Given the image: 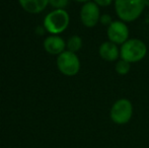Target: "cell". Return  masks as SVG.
Instances as JSON below:
<instances>
[{
  "instance_id": "1",
  "label": "cell",
  "mask_w": 149,
  "mask_h": 148,
  "mask_svg": "<svg viewBox=\"0 0 149 148\" xmlns=\"http://www.w3.org/2000/svg\"><path fill=\"white\" fill-rule=\"evenodd\" d=\"M115 11L120 20L132 22L140 17L144 8V0H114Z\"/></svg>"
},
{
  "instance_id": "2",
  "label": "cell",
  "mask_w": 149,
  "mask_h": 148,
  "mask_svg": "<svg viewBox=\"0 0 149 148\" xmlns=\"http://www.w3.org/2000/svg\"><path fill=\"white\" fill-rule=\"evenodd\" d=\"M147 55V47L143 41L139 39H129L120 48L121 59L129 63H137L143 60Z\"/></svg>"
},
{
  "instance_id": "3",
  "label": "cell",
  "mask_w": 149,
  "mask_h": 148,
  "mask_svg": "<svg viewBox=\"0 0 149 148\" xmlns=\"http://www.w3.org/2000/svg\"><path fill=\"white\" fill-rule=\"evenodd\" d=\"M70 17L65 9H55L50 12L44 19V26L50 34L56 35L63 33L69 26Z\"/></svg>"
},
{
  "instance_id": "4",
  "label": "cell",
  "mask_w": 149,
  "mask_h": 148,
  "mask_svg": "<svg viewBox=\"0 0 149 148\" xmlns=\"http://www.w3.org/2000/svg\"><path fill=\"white\" fill-rule=\"evenodd\" d=\"M133 116V105L128 99H120L111 108V120L117 125H125Z\"/></svg>"
},
{
  "instance_id": "5",
  "label": "cell",
  "mask_w": 149,
  "mask_h": 148,
  "mask_svg": "<svg viewBox=\"0 0 149 148\" xmlns=\"http://www.w3.org/2000/svg\"><path fill=\"white\" fill-rule=\"evenodd\" d=\"M57 67L62 74L66 76H74L80 70V61L76 54L67 50L58 55Z\"/></svg>"
},
{
  "instance_id": "6",
  "label": "cell",
  "mask_w": 149,
  "mask_h": 148,
  "mask_svg": "<svg viewBox=\"0 0 149 148\" xmlns=\"http://www.w3.org/2000/svg\"><path fill=\"white\" fill-rule=\"evenodd\" d=\"M108 39L116 45H123L129 40V28L122 20H114L108 26Z\"/></svg>"
},
{
  "instance_id": "7",
  "label": "cell",
  "mask_w": 149,
  "mask_h": 148,
  "mask_svg": "<svg viewBox=\"0 0 149 148\" xmlns=\"http://www.w3.org/2000/svg\"><path fill=\"white\" fill-rule=\"evenodd\" d=\"M100 6L93 1H88L83 4L80 9V20L86 28H94L100 19Z\"/></svg>"
},
{
  "instance_id": "8",
  "label": "cell",
  "mask_w": 149,
  "mask_h": 148,
  "mask_svg": "<svg viewBox=\"0 0 149 148\" xmlns=\"http://www.w3.org/2000/svg\"><path fill=\"white\" fill-rule=\"evenodd\" d=\"M98 54L102 60L107 62H115L120 57V49L118 45L110 41L104 42L98 48Z\"/></svg>"
},
{
  "instance_id": "9",
  "label": "cell",
  "mask_w": 149,
  "mask_h": 148,
  "mask_svg": "<svg viewBox=\"0 0 149 148\" xmlns=\"http://www.w3.org/2000/svg\"><path fill=\"white\" fill-rule=\"evenodd\" d=\"M65 47H66V43L62 38L58 36L48 37L44 41V48L48 53L52 55H60L65 51Z\"/></svg>"
},
{
  "instance_id": "10",
  "label": "cell",
  "mask_w": 149,
  "mask_h": 148,
  "mask_svg": "<svg viewBox=\"0 0 149 148\" xmlns=\"http://www.w3.org/2000/svg\"><path fill=\"white\" fill-rule=\"evenodd\" d=\"M22 7L30 13L42 12L49 4V0H18Z\"/></svg>"
},
{
  "instance_id": "11",
  "label": "cell",
  "mask_w": 149,
  "mask_h": 148,
  "mask_svg": "<svg viewBox=\"0 0 149 148\" xmlns=\"http://www.w3.org/2000/svg\"><path fill=\"white\" fill-rule=\"evenodd\" d=\"M67 49L68 51L73 52V53H76L77 51L81 49L82 47V40L79 36H72L68 39L67 41Z\"/></svg>"
},
{
  "instance_id": "12",
  "label": "cell",
  "mask_w": 149,
  "mask_h": 148,
  "mask_svg": "<svg viewBox=\"0 0 149 148\" xmlns=\"http://www.w3.org/2000/svg\"><path fill=\"white\" fill-rule=\"evenodd\" d=\"M115 70L119 75H127L131 70V63L125 61V60L121 59L117 61L116 65H115Z\"/></svg>"
},
{
  "instance_id": "13",
  "label": "cell",
  "mask_w": 149,
  "mask_h": 148,
  "mask_svg": "<svg viewBox=\"0 0 149 148\" xmlns=\"http://www.w3.org/2000/svg\"><path fill=\"white\" fill-rule=\"evenodd\" d=\"M49 3L56 9H64L69 3V0H49Z\"/></svg>"
},
{
  "instance_id": "14",
  "label": "cell",
  "mask_w": 149,
  "mask_h": 148,
  "mask_svg": "<svg viewBox=\"0 0 149 148\" xmlns=\"http://www.w3.org/2000/svg\"><path fill=\"white\" fill-rule=\"evenodd\" d=\"M114 22V19H113V17L110 15V14H102V16H100V22L102 24V26H107L108 28L109 26H110L112 22Z\"/></svg>"
},
{
  "instance_id": "15",
  "label": "cell",
  "mask_w": 149,
  "mask_h": 148,
  "mask_svg": "<svg viewBox=\"0 0 149 148\" xmlns=\"http://www.w3.org/2000/svg\"><path fill=\"white\" fill-rule=\"evenodd\" d=\"M114 0H93V2L100 7H108L113 3Z\"/></svg>"
},
{
  "instance_id": "16",
  "label": "cell",
  "mask_w": 149,
  "mask_h": 148,
  "mask_svg": "<svg viewBox=\"0 0 149 148\" xmlns=\"http://www.w3.org/2000/svg\"><path fill=\"white\" fill-rule=\"evenodd\" d=\"M74 1H77V2H83V3H86V2L90 1V0H74Z\"/></svg>"
},
{
  "instance_id": "17",
  "label": "cell",
  "mask_w": 149,
  "mask_h": 148,
  "mask_svg": "<svg viewBox=\"0 0 149 148\" xmlns=\"http://www.w3.org/2000/svg\"><path fill=\"white\" fill-rule=\"evenodd\" d=\"M144 4H145V6L149 7V0H144Z\"/></svg>"
}]
</instances>
